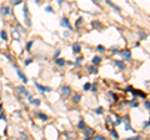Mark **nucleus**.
Wrapping results in <instances>:
<instances>
[{
  "mask_svg": "<svg viewBox=\"0 0 150 140\" xmlns=\"http://www.w3.org/2000/svg\"><path fill=\"white\" fill-rule=\"evenodd\" d=\"M88 70H89V73H91V74H97L98 73V69L95 66H88Z\"/></svg>",
  "mask_w": 150,
  "mask_h": 140,
  "instance_id": "17",
  "label": "nucleus"
},
{
  "mask_svg": "<svg viewBox=\"0 0 150 140\" xmlns=\"http://www.w3.org/2000/svg\"><path fill=\"white\" fill-rule=\"evenodd\" d=\"M124 123H125V130H131L130 121H129V116H125L124 118Z\"/></svg>",
  "mask_w": 150,
  "mask_h": 140,
  "instance_id": "13",
  "label": "nucleus"
},
{
  "mask_svg": "<svg viewBox=\"0 0 150 140\" xmlns=\"http://www.w3.org/2000/svg\"><path fill=\"white\" fill-rule=\"evenodd\" d=\"M80 99H81V94H75L74 98H73V101H74V103H79Z\"/></svg>",
  "mask_w": 150,
  "mask_h": 140,
  "instance_id": "19",
  "label": "nucleus"
},
{
  "mask_svg": "<svg viewBox=\"0 0 150 140\" xmlns=\"http://www.w3.org/2000/svg\"><path fill=\"white\" fill-rule=\"evenodd\" d=\"M144 105H145V108H147L148 110H150V101H148V100H145V103H144Z\"/></svg>",
  "mask_w": 150,
  "mask_h": 140,
  "instance_id": "31",
  "label": "nucleus"
},
{
  "mask_svg": "<svg viewBox=\"0 0 150 140\" xmlns=\"http://www.w3.org/2000/svg\"><path fill=\"white\" fill-rule=\"evenodd\" d=\"M91 63H93L94 65H98V64H100V63H101V58H100V56H94L93 60H91Z\"/></svg>",
  "mask_w": 150,
  "mask_h": 140,
  "instance_id": "15",
  "label": "nucleus"
},
{
  "mask_svg": "<svg viewBox=\"0 0 150 140\" xmlns=\"http://www.w3.org/2000/svg\"><path fill=\"white\" fill-rule=\"evenodd\" d=\"M0 13H1V15L3 16H8V15H10L11 14V9L9 6H1V9H0Z\"/></svg>",
  "mask_w": 150,
  "mask_h": 140,
  "instance_id": "8",
  "label": "nucleus"
},
{
  "mask_svg": "<svg viewBox=\"0 0 150 140\" xmlns=\"http://www.w3.org/2000/svg\"><path fill=\"white\" fill-rule=\"evenodd\" d=\"M140 139H141V137H139V135H136L134 138H128V140H140Z\"/></svg>",
  "mask_w": 150,
  "mask_h": 140,
  "instance_id": "33",
  "label": "nucleus"
},
{
  "mask_svg": "<svg viewBox=\"0 0 150 140\" xmlns=\"http://www.w3.org/2000/svg\"><path fill=\"white\" fill-rule=\"evenodd\" d=\"M120 54L123 55L124 60H126V61H129V60L131 59V53H130V50H129V49H124V50H122V52H120Z\"/></svg>",
  "mask_w": 150,
  "mask_h": 140,
  "instance_id": "5",
  "label": "nucleus"
},
{
  "mask_svg": "<svg viewBox=\"0 0 150 140\" xmlns=\"http://www.w3.org/2000/svg\"><path fill=\"white\" fill-rule=\"evenodd\" d=\"M78 128H79V129H84V128H85V123H84V120H83V119L78 123Z\"/></svg>",
  "mask_w": 150,
  "mask_h": 140,
  "instance_id": "21",
  "label": "nucleus"
},
{
  "mask_svg": "<svg viewBox=\"0 0 150 140\" xmlns=\"http://www.w3.org/2000/svg\"><path fill=\"white\" fill-rule=\"evenodd\" d=\"M90 90L95 93V91H97V90H98V89H97V85H91V88H90Z\"/></svg>",
  "mask_w": 150,
  "mask_h": 140,
  "instance_id": "38",
  "label": "nucleus"
},
{
  "mask_svg": "<svg viewBox=\"0 0 150 140\" xmlns=\"http://www.w3.org/2000/svg\"><path fill=\"white\" fill-rule=\"evenodd\" d=\"M24 0H12V5H19L20 3H23Z\"/></svg>",
  "mask_w": 150,
  "mask_h": 140,
  "instance_id": "29",
  "label": "nucleus"
},
{
  "mask_svg": "<svg viewBox=\"0 0 150 140\" xmlns=\"http://www.w3.org/2000/svg\"><path fill=\"white\" fill-rule=\"evenodd\" d=\"M14 69L16 70V74H18V76H19L20 79H22V81L26 84V83H28V78H26V75H25V74L23 73V71L19 69V66H18V65H14Z\"/></svg>",
  "mask_w": 150,
  "mask_h": 140,
  "instance_id": "4",
  "label": "nucleus"
},
{
  "mask_svg": "<svg viewBox=\"0 0 150 140\" xmlns=\"http://www.w3.org/2000/svg\"><path fill=\"white\" fill-rule=\"evenodd\" d=\"M80 52H81V46H80V44H79V43L73 44V53H74V54H79Z\"/></svg>",
  "mask_w": 150,
  "mask_h": 140,
  "instance_id": "10",
  "label": "nucleus"
},
{
  "mask_svg": "<svg viewBox=\"0 0 150 140\" xmlns=\"http://www.w3.org/2000/svg\"><path fill=\"white\" fill-rule=\"evenodd\" d=\"M60 24H61V26H64V28H66V29H69V30H73V29H72V25H70V23H69V19H68V18H65V16L61 19Z\"/></svg>",
  "mask_w": 150,
  "mask_h": 140,
  "instance_id": "7",
  "label": "nucleus"
},
{
  "mask_svg": "<svg viewBox=\"0 0 150 140\" xmlns=\"http://www.w3.org/2000/svg\"><path fill=\"white\" fill-rule=\"evenodd\" d=\"M147 36H148V35H147V34H144V33H140V39H141V40L147 39Z\"/></svg>",
  "mask_w": 150,
  "mask_h": 140,
  "instance_id": "34",
  "label": "nucleus"
},
{
  "mask_svg": "<svg viewBox=\"0 0 150 140\" xmlns=\"http://www.w3.org/2000/svg\"><path fill=\"white\" fill-rule=\"evenodd\" d=\"M0 111H3V105L0 104Z\"/></svg>",
  "mask_w": 150,
  "mask_h": 140,
  "instance_id": "44",
  "label": "nucleus"
},
{
  "mask_svg": "<svg viewBox=\"0 0 150 140\" xmlns=\"http://www.w3.org/2000/svg\"><path fill=\"white\" fill-rule=\"evenodd\" d=\"M31 61H33V59H29V60H26V61H25V65H29V64H30Z\"/></svg>",
  "mask_w": 150,
  "mask_h": 140,
  "instance_id": "41",
  "label": "nucleus"
},
{
  "mask_svg": "<svg viewBox=\"0 0 150 140\" xmlns=\"http://www.w3.org/2000/svg\"><path fill=\"white\" fill-rule=\"evenodd\" d=\"M90 88H91V84L90 83H86L85 85H84V90L88 91V90H90Z\"/></svg>",
  "mask_w": 150,
  "mask_h": 140,
  "instance_id": "27",
  "label": "nucleus"
},
{
  "mask_svg": "<svg viewBox=\"0 0 150 140\" xmlns=\"http://www.w3.org/2000/svg\"><path fill=\"white\" fill-rule=\"evenodd\" d=\"M0 120H5V115H3V114H0Z\"/></svg>",
  "mask_w": 150,
  "mask_h": 140,
  "instance_id": "42",
  "label": "nucleus"
},
{
  "mask_svg": "<svg viewBox=\"0 0 150 140\" xmlns=\"http://www.w3.org/2000/svg\"><path fill=\"white\" fill-rule=\"evenodd\" d=\"M94 139H97V140H105V138H104L103 135H95Z\"/></svg>",
  "mask_w": 150,
  "mask_h": 140,
  "instance_id": "30",
  "label": "nucleus"
},
{
  "mask_svg": "<svg viewBox=\"0 0 150 140\" xmlns=\"http://www.w3.org/2000/svg\"><path fill=\"white\" fill-rule=\"evenodd\" d=\"M122 118L120 116H116V121H115V125H119V124H122Z\"/></svg>",
  "mask_w": 150,
  "mask_h": 140,
  "instance_id": "28",
  "label": "nucleus"
},
{
  "mask_svg": "<svg viewBox=\"0 0 150 140\" xmlns=\"http://www.w3.org/2000/svg\"><path fill=\"white\" fill-rule=\"evenodd\" d=\"M114 64H115L116 66H118V68H119V69H120V70H124V69H125V64H124V63H123V61L115 60V61H114Z\"/></svg>",
  "mask_w": 150,
  "mask_h": 140,
  "instance_id": "14",
  "label": "nucleus"
},
{
  "mask_svg": "<svg viewBox=\"0 0 150 140\" xmlns=\"http://www.w3.org/2000/svg\"><path fill=\"white\" fill-rule=\"evenodd\" d=\"M23 14H24V22H25V25H26V26H30V25H31V20H30V13H29V8H28L26 4H25V5H24Z\"/></svg>",
  "mask_w": 150,
  "mask_h": 140,
  "instance_id": "1",
  "label": "nucleus"
},
{
  "mask_svg": "<svg viewBox=\"0 0 150 140\" xmlns=\"http://www.w3.org/2000/svg\"><path fill=\"white\" fill-rule=\"evenodd\" d=\"M84 130H85V137H86V139L90 140V137H91V135H94V130L91 129V128H84Z\"/></svg>",
  "mask_w": 150,
  "mask_h": 140,
  "instance_id": "9",
  "label": "nucleus"
},
{
  "mask_svg": "<svg viewBox=\"0 0 150 140\" xmlns=\"http://www.w3.org/2000/svg\"><path fill=\"white\" fill-rule=\"evenodd\" d=\"M81 63H83V58H78L76 59V61H75V66H80L81 65Z\"/></svg>",
  "mask_w": 150,
  "mask_h": 140,
  "instance_id": "23",
  "label": "nucleus"
},
{
  "mask_svg": "<svg viewBox=\"0 0 150 140\" xmlns=\"http://www.w3.org/2000/svg\"><path fill=\"white\" fill-rule=\"evenodd\" d=\"M0 38H1V40H4V41L8 40V34L5 33V30H1V31H0Z\"/></svg>",
  "mask_w": 150,
  "mask_h": 140,
  "instance_id": "16",
  "label": "nucleus"
},
{
  "mask_svg": "<svg viewBox=\"0 0 150 140\" xmlns=\"http://www.w3.org/2000/svg\"><path fill=\"white\" fill-rule=\"evenodd\" d=\"M0 100H1V96H0Z\"/></svg>",
  "mask_w": 150,
  "mask_h": 140,
  "instance_id": "47",
  "label": "nucleus"
},
{
  "mask_svg": "<svg viewBox=\"0 0 150 140\" xmlns=\"http://www.w3.org/2000/svg\"><path fill=\"white\" fill-rule=\"evenodd\" d=\"M45 11H48V13H54V10H53L51 6H47V8H45Z\"/></svg>",
  "mask_w": 150,
  "mask_h": 140,
  "instance_id": "32",
  "label": "nucleus"
},
{
  "mask_svg": "<svg viewBox=\"0 0 150 140\" xmlns=\"http://www.w3.org/2000/svg\"><path fill=\"white\" fill-rule=\"evenodd\" d=\"M35 86H36L38 89H39V90H40L41 93H50V91L53 90L51 88H49V86H44V85H40L39 83H35Z\"/></svg>",
  "mask_w": 150,
  "mask_h": 140,
  "instance_id": "6",
  "label": "nucleus"
},
{
  "mask_svg": "<svg viewBox=\"0 0 150 140\" xmlns=\"http://www.w3.org/2000/svg\"><path fill=\"white\" fill-rule=\"evenodd\" d=\"M97 50H98V52H100V53H104V52H105V48H104L103 45H98Z\"/></svg>",
  "mask_w": 150,
  "mask_h": 140,
  "instance_id": "25",
  "label": "nucleus"
},
{
  "mask_svg": "<svg viewBox=\"0 0 150 140\" xmlns=\"http://www.w3.org/2000/svg\"><path fill=\"white\" fill-rule=\"evenodd\" d=\"M38 116H39L41 120H48V115H45V114H43V113H38L36 114Z\"/></svg>",
  "mask_w": 150,
  "mask_h": 140,
  "instance_id": "20",
  "label": "nucleus"
},
{
  "mask_svg": "<svg viewBox=\"0 0 150 140\" xmlns=\"http://www.w3.org/2000/svg\"><path fill=\"white\" fill-rule=\"evenodd\" d=\"M91 1H93L94 4H97V5H98V3H97V1H95V0H91Z\"/></svg>",
  "mask_w": 150,
  "mask_h": 140,
  "instance_id": "45",
  "label": "nucleus"
},
{
  "mask_svg": "<svg viewBox=\"0 0 150 140\" xmlns=\"http://www.w3.org/2000/svg\"><path fill=\"white\" fill-rule=\"evenodd\" d=\"M81 23H83V18H79V20L76 22V25H80Z\"/></svg>",
  "mask_w": 150,
  "mask_h": 140,
  "instance_id": "40",
  "label": "nucleus"
},
{
  "mask_svg": "<svg viewBox=\"0 0 150 140\" xmlns=\"http://www.w3.org/2000/svg\"><path fill=\"white\" fill-rule=\"evenodd\" d=\"M94 111H95V114H99V115H100V114H103V113H104V108H101V107H99L98 109H95V110H94Z\"/></svg>",
  "mask_w": 150,
  "mask_h": 140,
  "instance_id": "22",
  "label": "nucleus"
},
{
  "mask_svg": "<svg viewBox=\"0 0 150 140\" xmlns=\"http://www.w3.org/2000/svg\"><path fill=\"white\" fill-rule=\"evenodd\" d=\"M12 38H14V39H15V40H18V41L20 40V35H19V33H18V31H16V30H15V29H14V30H12Z\"/></svg>",
  "mask_w": 150,
  "mask_h": 140,
  "instance_id": "18",
  "label": "nucleus"
},
{
  "mask_svg": "<svg viewBox=\"0 0 150 140\" xmlns=\"http://www.w3.org/2000/svg\"><path fill=\"white\" fill-rule=\"evenodd\" d=\"M33 104H35L36 107H39V105H40V100H33Z\"/></svg>",
  "mask_w": 150,
  "mask_h": 140,
  "instance_id": "37",
  "label": "nucleus"
},
{
  "mask_svg": "<svg viewBox=\"0 0 150 140\" xmlns=\"http://www.w3.org/2000/svg\"><path fill=\"white\" fill-rule=\"evenodd\" d=\"M59 54H60V49H58V50H56V53H55V54H54V59H55V58H58V56H59Z\"/></svg>",
  "mask_w": 150,
  "mask_h": 140,
  "instance_id": "36",
  "label": "nucleus"
},
{
  "mask_svg": "<svg viewBox=\"0 0 150 140\" xmlns=\"http://www.w3.org/2000/svg\"><path fill=\"white\" fill-rule=\"evenodd\" d=\"M34 1H36L38 4H39V3H40V0H34Z\"/></svg>",
  "mask_w": 150,
  "mask_h": 140,
  "instance_id": "46",
  "label": "nucleus"
},
{
  "mask_svg": "<svg viewBox=\"0 0 150 140\" xmlns=\"http://www.w3.org/2000/svg\"><path fill=\"white\" fill-rule=\"evenodd\" d=\"M105 3L108 4V5H110V6H111V8H112V9H114V10H116L118 13H120V8H119L118 5H115L114 3H111L110 0H105Z\"/></svg>",
  "mask_w": 150,
  "mask_h": 140,
  "instance_id": "11",
  "label": "nucleus"
},
{
  "mask_svg": "<svg viewBox=\"0 0 150 140\" xmlns=\"http://www.w3.org/2000/svg\"><path fill=\"white\" fill-rule=\"evenodd\" d=\"M110 133H111V135H112V137H114L115 139H119V134L116 133L115 130H110Z\"/></svg>",
  "mask_w": 150,
  "mask_h": 140,
  "instance_id": "26",
  "label": "nucleus"
},
{
  "mask_svg": "<svg viewBox=\"0 0 150 140\" xmlns=\"http://www.w3.org/2000/svg\"><path fill=\"white\" fill-rule=\"evenodd\" d=\"M60 94H61V98H63V99H66V98H69L70 95H72V89H70L68 85L61 86V89H60Z\"/></svg>",
  "mask_w": 150,
  "mask_h": 140,
  "instance_id": "2",
  "label": "nucleus"
},
{
  "mask_svg": "<svg viewBox=\"0 0 150 140\" xmlns=\"http://www.w3.org/2000/svg\"><path fill=\"white\" fill-rule=\"evenodd\" d=\"M111 53H112V54H119L120 52H119V50L116 49V48H111Z\"/></svg>",
  "mask_w": 150,
  "mask_h": 140,
  "instance_id": "35",
  "label": "nucleus"
},
{
  "mask_svg": "<svg viewBox=\"0 0 150 140\" xmlns=\"http://www.w3.org/2000/svg\"><path fill=\"white\" fill-rule=\"evenodd\" d=\"M16 90H18V93H20V94H22L23 96L28 98V100L30 101V103H33V96L30 95V93H29L28 90H25L23 86H18V88H16Z\"/></svg>",
  "mask_w": 150,
  "mask_h": 140,
  "instance_id": "3",
  "label": "nucleus"
},
{
  "mask_svg": "<svg viewBox=\"0 0 150 140\" xmlns=\"http://www.w3.org/2000/svg\"><path fill=\"white\" fill-rule=\"evenodd\" d=\"M55 64L58 66H64L65 65V60L64 59H61V58H55Z\"/></svg>",
  "mask_w": 150,
  "mask_h": 140,
  "instance_id": "12",
  "label": "nucleus"
},
{
  "mask_svg": "<svg viewBox=\"0 0 150 140\" xmlns=\"http://www.w3.org/2000/svg\"><path fill=\"white\" fill-rule=\"evenodd\" d=\"M131 105H133V107H138V101L133 100V101H131Z\"/></svg>",
  "mask_w": 150,
  "mask_h": 140,
  "instance_id": "39",
  "label": "nucleus"
},
{
  "mask_svg": "<svg viewBox=\"0 0 150 140\" xmlns=\"http://www.w3.org/2000/svg\"><path fill=\"white\" fill-rule=\"evenodd\" d=\"M147 126H150V119H149V121L147 123V124H144V128H147Z\"/></svg>",
  "mask_w": 150,
  "mask_h": 140,
  "instance_id": "43",
  "label": "nucleus"
},
{
  "mask_svg": "<svg viewBox=\"0 0 150 140\" xmlns=\"http://www.w3.org/2000/svg\"><path fill=\"white\" fill-rule=\"evenodd\" d=\"M33 44H34V43H33V41H29V43L26 44V52H30V50H31V46H33Z\"/></svg>",
  "mask_w": 150,
  "mask_h": 140,
  "instance_id": "24",
  "label": "nucleus"
}]
</instances>
